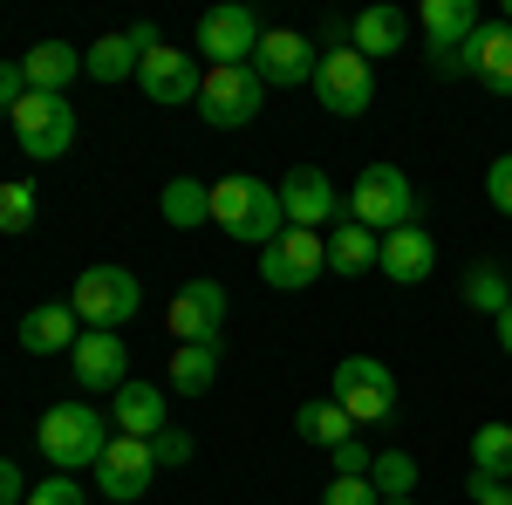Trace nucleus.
I'll list each match as a JSON object with an SVG mask.
<instances>
[{"label":"nucleus","instance_id":"obj_18","mask_svg":"<svg viewBox=\"0 0 512 505\" xmlns=\"http://www.w3.org/2000/svg\"><path fill=\"white\" fill-rule=\"evenodd\" d=\"M465 76L492 96H512V28L506 21H478V35L465 41Z\"/></svg>","mask_w":512,"mask_h":505},{"label":"nucleus","instance_id":"obj_35","mask_svg":"<svg viewBox=\"0 0 512 505\" xmlns=\"http://www.w3.org/2000/svg\"><path fill=\"white\" fill-rule=\"evenodd\" d=\"M328 465H335V478H369L376 451H369L362 437H349V444H335V451H328Z\"/></svg>","mask_w":512,"mask_h":505},{"label":"nucleus","instance_id":"obj_44","mask_svg":"<svg viewBox=\"0 0 512 505\" xmlns=\"http://www.w3.org/2000/svg\"><path fill=\"white\" fill-rule=\"evenodd\" d=\"M506 28H512V0H506Z\"/></svg>","mask_w":512,"mask_h":505},{"label":"nucleus","instance_id":"obj_39","mask_svg":"<svg viewBox=\"0 0 512 505\" xmlns=\"http://www.w3.org/2000/svg\"><path fill=\"white\" fill-rule=\"evenodd\" d=\"M0 505H28V478L14 458H0Z\"/></svg>","mask_w":512,"mask_h":505},{"label":"nucleus","instance_id":"obj_1","mask_svg":"<svg viewBox=\"0 0 512 505\" xmlns=\"http://www.w3.org/2000/svg\"><path fill=\"white\" fill-rule=\"evenodd\" d=\"M110 417L96 410V403H55V410H41V424H35V444H41V458L55 471H96V458L110 451Z\"/></svg>","mask_w":512,"mask_h":505},{"label":"nucleus","instance_id":"obj_8","mask_svg":"<svg viewBox=\"0 0 512 505\" xmlns=\"http://www.w3.org/2000/svg\"><path fill=\"white\" fill-rule=\"evenodd\" d=\"M137 301H144L137 273H130V267H110V260H103V267H89V273L76 280V301H69V308H76L82 328H110V335H117L123 321L137 314Z\"/></svg>","mask_w":512,"mask_h":505},{"label":"nucleus","instance_id":"obj_23","mask_svg":"<svg viewBox=\"0 0 512 505\" xmlns=\"http://www.w3.org/2000/svg\"><path fill=\"white\" fill-rule=\"evenodd\" d=\"M21 76H28V89H41V96H62V89L82 76V48H69V41H35V48L21 55Z\"/></svg>","mask_w":512,"mask_h":505},{"label":"nucleus","instance_id":"obj_7","mask_svg":"<svg viewBox=\"0 0 512 505\" xmlns=\"http://www.w3.org/2000/svg\"><path fill=\"white\" fill-rule=\"evenodd\" d=\"M315 103L328 110V117H362L369 103H376V62H362L355 48H321V62H315Z\"/></svg>","mask_w":512,"mask_h":505},{"label":"nucleus","instance_id":"obj_43","mask_svg":"<svg viewBox=\"0 0 512 505\" xmlns=\"http://www.w3.org/2000/svg\"><path fill=\"white\" fill-rule=\"evenodd\" d=\"M383 505H417V499H383Z\"/></svg>","mask_w":512,"mask_h":505},{"label":"nucleus","instance_id":"obj_25","mask_svg":"<svg viewBox=\"0 0 512 505\" xmlns=\"http://www.w3.org/2000/svg\"><path fill=\"white\" fill-rule=\"evenodd\" d=\"M294 430H301L315 451H335V444H349V437H355L349 410H342V403H328V396H308V403L294 410Z\"/></svg>","mask_w":512,"mask_h":505},{"label":"nucleus","instance_id":"obj_15","mask_svg":"<svg viewBox=\"0 0 512 505\" xmlns=\"http://www.w3.org/2000/svg\"><path fill=\"white\" fill-rule=\"evenodd\" d=\"M315 62H321V48L308 35H294V28H267L260 48H253V76L267 82V89H301V82H315Z\"/></svg>","mask_w":512,"mask_h":505},{"label":"nucleus","instance_id":"obj_22","mask_svg":"<svg viewBox=\"0 0 512 505\" xmlns=\"http://www.w3.org/2000/svg\"><path fill=\"white\" fill-rule=\"evenodd\" d=\"M403 41H410V21H403V7H362L349 21V48L362 62H376V55H403Z\"/></svg>","mask_w":512,"mask_h":505},{"label":"nucleus","instance_id":"obj_34","mask_svg":"<svg viewBox=\"0 0 512 505\" xmlns=\"http://www.w3.org/2000/svg\"><path fill=\"white\" fill-rule=\"evenodd\" d=\"M28 505H89V499H82V485L69 478V471H55V478L28 485Z\"/></svg>","mask_w":512,"mask_h":505},{"label":"nucleus","instance_id":"obj_10","mask_svg":"<svg viewBox=\"0 0 512 505\" xmlns=\"http://www.w3.org/2000/svg\"><path fill=\"white\" fill-rule=\"evenodd\" d=\"M260 103H267V82L253 76V62H246V69H205L192 110L212 130H246V123L260 117Z\"/></svg>","mask_w":512,"mask_h":505},{"label":"nucleus","instance_id":"obj_12","mask_svg":"<svg viewBox=\"0 0 512 505\" xmlns=\"http://www.w3.org/2000/svg\"><path fill=\"white\" fill-rule=\"evenodd\" d=\"M164 328H171V342L185 349H219V335H226V287L219 280H185L178 294H171V314H164Z\"/></svg>","mask_w":512,"mask_h":505},{"label":"nucleus","instance_id":"obj_19","mask_svg":"<svg viewBox=\"0 0 512 505\" xmlns=\"http://www.w3.org/2000/svg\"><path fill=\"white\" fill-rule=\"evenodd\" d=\"M376 267L390 273L396 287H424V280L437 273V239L424 233V226H396V233H383Z\"/></svg>","mask_w":512,"mask_h":505},{"label":"nucleus","instance_id":"obj_17","mask_svg":"<svg viewBox=\"0 0 512 505\" xmlns=\"http://www.w3.org/2000/svg\"><path fill=\"white\" fill-rule=\"evenodd\" d=\"M69 355H76L82 389H110V396H117V389L130 383V349H123V335H110V328H82V342Z\"/></svg>","mask_w":512,"mask_h":505},{"label":"nucleus","instance_id":"obj_14","mask_svg":"<svg viewBox=\"0 0 512 505\" xmlns=\"http://www.w3.org/2000/svg\"><path fill=\"white\" fill-rule=\"evenodd\" d=\"M274 192H280L287 226H301V233H321L328 219H342V198H335V185H328L321 164H287V178H280Z\"/></svg>","mask_w":512,"mask_h":505},{"label":"nucleus","instance_id":"obj_24","mask_svg":"<svg viewBox=\"0 0 512 505\" xmlns=\"http://www.w3.org/2000/svg\"><path fill=\"white\" fill-rule=\"evenodd\" d=\"M158 212H164V226L198 233V226H212V185L205 178H171L158 192Z\"/></svg>","mask_w":512,"mask_h":505},{"label":"nucleus","instance_id":"obj_37","mask_svg":"<svg viewBox=\"0 0 512 505\" xmlns=\"http://www.w3.org/2000/svg\"><path fill=\"white\" fill-rule=\"evenodd\" d=\"M321 505H383V492H376L369 478H335V485L321 492Z\"/></svg>","mask_w":512,"mask_h":505},{"label":"nucleus","instance_id":"obj_6","mask_svg":"<svg viewBox=\"0 0 512 505\" xmlns=\"http://www.w3.org/2000/svg\"><path fill=\"white\" fill-rule=\"evenodd\" d=\"M7 123H14L21 151L35 157V164H55V157L76 151V103H69V96H41V89H28Z\"/></svg>","mask_w":512,"mask_h":505},{"label":"nucleus","instance_id":"obj_16","mask_svg":"<svg viewBox=\"0 0 512 505\" xmlns=\"http://www.w3.org/2000/svg\"><path fill=\"white\" fill-rule=\"evenodd\" d=\"M198 82H205V62L185 55V48H158V55H144V62H137V89H144L151 103H164V110L198 103Z\"/></svg>","mask_w":512,"mask_h":505},{"label":"nucleus","instance_id":"obj_33","mask_svg":"<svg viewBox=\"0 0 512 505\" xmlns=\"http://www.w3.org/2000/svg\"><path fill=\"white\" fill-rule=\"evenodd\" d=\"M151 458H158V471H185L198 458V444H192V430H178V424H164L158 437H151Z\"/></svg>","mask_w":512,"mask_h":505},{"label":"nucleus","instance_id":"obj_29","mask_svg":"<svg viewBox=\"0 0 512 505\" xmlns=\"http://www.w3.org/2000/svg\"><path fill=\"white\" fill-rule=\"evenodd\" d=\"M472 471L512 485V424H478L472 430Z\"/></svg>","mask_w":512,"mask_h":505},{"label":"nucleus","instance_id":"obj_42","mask_svg":"<svg viewBox=\"0 0 512 505\" xmlns=\"http://www.w3.org/2000/svg\"><path fill=\"white\" fill-rule=\"evenodd\" d=\"M499 349H506V355H512V308H506V314H499Z\"/></svg>","mask_w":512,"mask_h":505},{"label":"nucleus","instance_id":"obj_40","mask_svg":"<svg viewBox=\"0 0 512 505\" xmlns=\"http://www.w3.org/2000/svg\"><path fill=\"white\" fill-rule=\"evenodd\" d=\"M123 41H130V55H137V62H144V55H158V48H164L151 21H130V28H123Z\"/></svg>","mask_w":512,"mask_h":505},{"label":"nucleus","instance_id":"obj_41","mask_svg":"<svg viewBox=\"0 0 512 505\" xmlns=\"http://www.w3.org/2000/svg\"><path fill=\"white\" fill-rule=\"evenodd\" d=\"M465 492H472V505H512V485H499V478H478V471H472V485H465Z\"/></svg>","mask_w":512,"mask_h":505},{"label":"nucleus","instance_id":"obj_27","mask_svg":"<svg viewBox=\"0 0 512 505\" xmlns=\"http://www.w3.org/2000/svg\"><path fill=\"white\" fill-rule=\"evenodd\" d=\"M164 383L178 389V396H212L219 383V349H171V369H164Z\"/></svg>","mask_w":512,"mask_h":505},{"label":"nucleus","instance_id":"obj_5","mask_svg":"<svg viewBox=\"0 0 512 505\" xmlns=\"http://www.w3.org/2000/svg\"><path fill=\"white\" fill-rule=\"evenodd\" d=\"M260 14L246 7V0H219V7H205L198 14V62L205 69H246L253 62V48H260Z\"/></svg>","mask_w":512,"mask_h":505},{"label":"nucleus","instance_id":"obj_9","mask_svg":"<svg viewBox=\"0 0 512 505\" xmlns=\"http://www.w3.org/2000/svg\"><path fill=\"white\" fill-rule=\"evenodd\" d=\"M431 76H465V41L478 35V0H424L417 7Z\"/></svg>","mask_w":512,"mask_h":505},{"label":"nucleus","instance_id":"obj_4","mask_svg":"<svg viewBox=\"0 0 512 505\" xmlns=\"http://www.w3.org/2000/svg\"><path fill=\"white\" fill-rule=\"evenodd\" d=\"M396 396H403V389H396L390 362H376V355H342L335 376H328V403H342L349 424H390Z\"/></svg>","mask_w":512,"mask_h":505},{"label":"nucleus","instance_id":"obj_13","mask_svg":"<svg viewBox=\"0 0 512 505\" xmlns=\"http://www.w3.org/2000/svg\"><path fill=\"white\" fill-rule=\"evenodd\" d=\"M158 478V458H151V437H110V451L96 458V492L117 505H137Z\"/></svg>","mask_w":512,"mask_h":505},{"label":"nucleus","instance_id":"obj_31","mask_svg":"<svg viewBox=\"0 0 512 505\" xmlns=\"http://www.w3.org/2000/svg\"><path fill=\"white\" fill-rule=\"evenodd\" d=\"M369 485H376L383 499H410V492H417V458H410V451H376Z\"/></svg>","mask_w":512,"mask_h":505},{"label":"nucleus","instance_id":"obj_28","mask_svg":"<svg viewBox=\"0 0 512 505\" xmlns=\"http://www.w3.org/2000/svg\"><path fill=\"white\" fill-rule=\"evenodd\" d=\"M465 308H472V314H492V321L512 308V273L499 267V260H478V267L465 273Z\"/></svg>","mask_w":512,"mask_h":505},{"label":"nucleus","instance_id":"obj_30","mask_svg":"<svg viewBox=\"0 0 512 505\" xmlns=\"http://www.w3.org/2000/svg\"><path fill=\"white\" fill-rule=\"evenodd\" d=\"M82 76H89V82H123V76H137L130 41H123V35H96L89 48H82Z\"/></svg>","mask_w":512,"mask_h":505},{"label":"nucleus","instance_id":"obj_20","mask_svg":"<svg viewBox=\"0 0 512 505\" xmlns=\"http://www.w3.org/2000/svg\"><path fill=\"white\" fill-rule=\"evenodd\" d=\"M110 424H117V437H158L164 424H171V396H164V383H130L110 396Z\"/></svg>","mask_w":512,"mask_h":505},{"label":"nucleus","instance_id":"obj_36","mask_svg":"<svg viewBox=\"0 0 512 505\" xmlns=\"http://www.w3.org/2000/svg\"><path fill=\"white\" fill-rule=\"evenodd\" d=\"M485 198H492V212H506V219H512V151L485 164Z\"/></svg>","mask_w":512,"mask_h":505},{"label":"nucleus","instance_id":"obj_26","mask_svg":"<svg viewBox=\"0 0 512 505\" xmlns=\"http://www.w3.org/2000/svg\"><path fill=\"white\" fill-rule=\"evenodd\" d=\"M376 253H383V239L369 233V226H355V219H335V233H328V267L335 273H369L376 267Z\"/></svg>","mask_w":512,"mask_h":505},{"label":"nucleus","instance_id":"obj_38","mask_svg":"<svg viewBox=\"0 0 512 505\" xmlns=\"http://www.w3.org/2000/svg\"><path fill=\"white\" fill-rule=\"evenodd\" d=\"M28 96V76H21V62H0V110L14 117V103Z\"/></svg>","mask_w":512,"mask_h":505},{"label":"nucleus","instance_id":"obj_3","mask_svg":"<svg viewBox=\"0 0 512 505\" xmlns=\"http://www.w3.org/2000/svg\"><path fill=\"white\" fill-rule=\"evenodd\" d=\"M349 219L369 226L376 239L396 233V226H417V185L396 164H362L355 185H349Z\"/></svg>","mask_w":512,"mask_h":505},{"label":"nucleus","instance_id":"obj_21","mask_svg":"<svg viewBox=\"0 0 512 505\" xmlns=\"http://www.w3.org/2000/svg\"><path fill=\"white\" fill-rule=\"evenodd\" d=\"M76 342H82V328L69 301H41V308L21 314V349L28 355H69Z\"/></svg>","mask_w":512,"mask_h":505},{"label":"nucleus","instance_id":"obj_11","mask_svg":"<svg viewBox=\"0 0 512 505\" xmlns=\"http://www.w3.org/2000/svg\"><path fill=\"white\" fill-rule=\"evenodd\" d=\"M321 273H328V239L321 233L287 226L274 246H260V280H267L274 294H301V287H315Z\"/></svg>","mask_w":512,"mask_h":505},{"label":"nucleus","instance_id":"obj_32","mask_svg":"<svg viewBox=\"0 0 512 505\" xmlns=\"http://www.w3.org/2000/svg\"><path fill=\"white\" fill-rule=\"evenodd\" d=\"M41 212V192L28 178H0V233H28Z\"/></svg>","mask_w":512,"mask_h":505},{"label":"nucleus","instance_id":"obj_2","mask_svg":"<svg viewBox=\"0 0 512 505\" xmlns=\"http://www.w3.org/2000/svg\"><path fill=\"white\" fill-rule=\"evenodd\" d=\"M212 226L226 239H246V246H274V239L287 233V212H280V192L267 178L233 171V178L212 185Z\"/></svg>","mask_w":512,"mask_h":505}]
</instances>
